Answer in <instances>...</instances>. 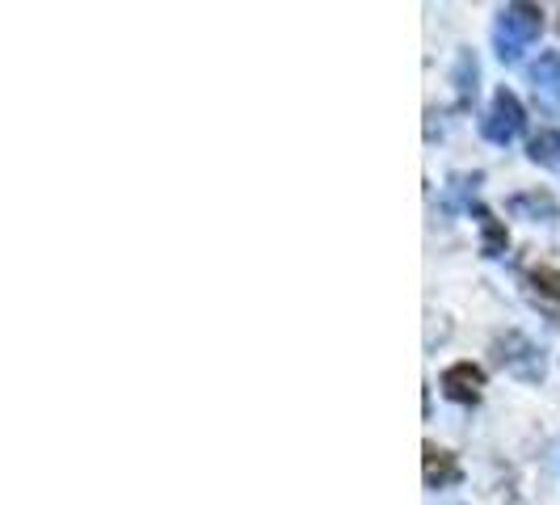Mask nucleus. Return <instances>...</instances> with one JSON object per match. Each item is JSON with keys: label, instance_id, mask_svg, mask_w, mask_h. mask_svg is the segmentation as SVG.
<instances>
[{"label": "nucleus", "instance_id": "f257e3e1", "mask_svg": "<svg viewBox=\"0 0 560 505\" xmlns=\"http://www.w3.org/2000/svg\"><path fill=\"white\" fill-rule=\"evenodd\" d=\"M539 30H544V9L539 5H506L497 13V26H493V43H497V55L506 64H518L523 59V47H531Z\"/></svg>", "mask_w": 560, "mask_h": 505}, {"label": "nucleus", "instance_id": "f03ea898", "mask_svg": "<svg viewBox=\"0 0 560 505\" xmlns=\"http://www.w3.org/2000/svg\"><path fill=\"white\" fill-rule=\"evenodd\" d=\"M493 358H497V367H502L506 375L523 379V383L544 379V350L518 329H506V333L493 337Z\"/></svg>", "mask_w": 560, "mask_h": 505}, {"label": "nucleus", "instance_id": "7ed1b4c3", "mask_svg": "<svg viewBox=\"0 0 560 505\" xmlns=\"http://www.w3.org/2000/svg\"><path fill=\"white\" fill-rule=\"evenodd\" d=\"M523 127H527L523 101H518L510 89H497L493 101H489V110H485V118H480V135H485L489 144L506 148V144H514V139L523 135Z\"/></svg>", "mask_w": 560, "mask_h": 505}, {"label": "nucleus", "instance_id": "20e7f679", "mask_svg": "<svg viewBox=\"0 0 560 505\" xmlns=\"http://www.w3.org/2000/svg\"><path fill=\"white\" fill-rule=\"evenodd\" d=\"M480 388H485V371H480L476 362H455V367L443 371V392L459 404H476Z\"/></svg>", "mask_w": 560, "mask_h": 505}, {"label": "nucleus", "instance_id": "39448f33", "mask_svg": "<svg viewBox=\"0 0 560 505\" xmlns=\"http://www.w3.org/2000/svg\"><path fill=\"white\" fill-rule=\"evenodd\" d=\"M510 211L523 215V219H535V224H552V219H560V202L548 194V190H523L510 198Z\"/></svg>", "mask_w": 560, "mask_h": 505}, {"label": "nucleus", "instance_id": "423d86ee", "mask_svg": "<svg viewBox=\"0 0 560 505\" xmlns=\"http://www.w3.org/2000/svg\"><path fill=\"white\" fill-rule=\"evenodd\" d=\"M531 85L535 93L548 97V106L560 110V51H539V59L531 64Z\"/></svg>", "mask_w": 560, "mask_h": 505}, {"label": "nucleus", "instance_id": "0eeeda50", "mask_svg": "<svg viewBox=\"0 0 560 505\" xmlns=\"http://www.w3.org/2000/svg\"><path fill=\"white\" fill-rule=\"evenodd\" d=\"M422 455H426V484H430V489H447V484L459 480V463H455L451 451H443V447H434V442H426Z\"/></svg>", "mask_w": 560, "mask_h": 505}, {"label": "nucleus", "instance_id": "6e6552de", "mask_svg": "<svg viewBox=\"0 0 560 505\" xmlns=\"http://www.w3.org/2000/svg\"><path fill=\"white\" fill-rule=\"evenodd\" d=\"M472 215L480 219V236H485V240H480V253H485V257H502L506 245H510V236H506V228H502V219H497L489 207H480V202L472 207Z\"/></svg>", "mask_w": 560, "mask_h": 505}, {"label": "nucleus", "instance_id": "1a4fd4ad", "mask_svg": "<svg viewBox=\"0 0 560 505\" xmlns=\"http://www.w3.org/2000/svg\"><path fill=\"white\" fill-rule=\"evenodd\" d=\"M527 156L535 160V165H552V169H560V131L544 127V131H539V135L531 139Z\"/></svg>", "mask_w": 560, "mask_h": 505}, {"label": "nucleus", "instance_id": "9d476101", "mask_svg": "<svg viewBox=\"0 0 560 505\" xmlns=\"http://www.w3.org/2000/svg\"><path fill=\"white\" fill-rule=\"evenodd\" d=\"M455 89H459V106H468L476 97V55H468V51L455 64Z\"/></svg>", "mask_w": 560, "mask_h": 505}, {"label": "nucleus", "instance_id": "9b49d317", "mask_svg": "<svg viewBox=\"0 0 560 505\" xmlns=\"http://www.w3.org/2000/svg\"><path fill=\"white\" fill-rule=\"evenodd\" d=\"M476 181H480V173H455V177H451V186H447L443 207H447V211H459V198L468 194V186L476 190Z\"/></svg>", "mask_w": 560, "mask_h": 505}, {"label": "nucleus", "instance_id": "f8f14e48", "mask_svg": "<svg viewBox=\"0 0 560 505\" xmlns=\"http://www.w3.org/2000/svg\"><path fill=\"white\" fill-rule=\"evenodd\" d=\"M531 282L539 287V295L560 299V270H552V266H535V270H531Z\"/></svg>", "mask_w": 560, "mask_h": 505}]
</instances>
